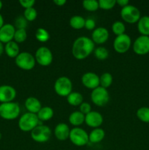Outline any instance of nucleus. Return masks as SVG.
<instances>
[{"label": "nucleus", "mask_w": 149, "mask_h": 150, "mask_svg": "<svg viewBox=\"0 0 149 150\" xmlns=\"http://www.w3.org/2000/svg\"><path fill=\"white\" fill-rule=\"evenodd\" d=\"M112 83V76L110 73H104L99 77V83L102 87L107 88L110 87Z\"/></svg>", "instance_id": "cd10ccee"}, {"label": "nucleus", "mask_w": 149, "mask_h": 150, "mask_svg": "<svg viewBox=\"0 0 149 150\" xmlns=\"http://www.w3.org/2000/svg\"><path fill=\"white\" fill-rule=\"evenodd\" d=\"M32 140L37 143H45L51 137V130L50 127L44 125H39L31 131Z\"/></svg>", "instance_id": "6e6552de"}, {"label": "nucleus", "mask_w": 149, "mask_h": 150, "mask_svg": "<svg viewBox=\"0 0 149 150\" xmlns=\"http://www.w3.org/2000/svg\"><path fill=\"white\" fill-rule=\"evenodd\" d=\"M85 123L89 127L97 128L103 123V117L98 111H91L85 116Z\"/></svg>", "instance_id": "dca6fc26"}, {"label": "nucleus", "mask_w": 149, "mask_h": 150, "mask_svg": "<svg viewBox=\"0 0 149 150\" xmlns=\"http://www.w3.org/2000/svg\"><path fill=\"white\" fill-rule=\"evenodd\" d=\"M116 4H118L120 7H124L129 4L128 0H116Z\"/></svg>", "instance_id": "ea45409f"}, {"label": "nucleus", "mask_w": 149, "mask_h": 150, "mask_svg": "<svg viewBox=\"0 0 149 150\" xmlns=\"http://www.w3.org/2000/svg\"><path fill=\"white\" fill-rule=\"evenodd\" d=\"M1 138H2V134H1V133H0V140L1 139Z\"/></svg>", "instance_id": "a18cd8bd"}, {"label": "nucleus", "mask_w": 149, "mask_h": 150, "mask_svg": "<svg viewBox=\"0 0 149 150\" xmlns=\"http://www.w3.org/2000/svg\"><path fill=\"white\" fill-rule=\"evenodd\" d=\"M2 6H3V4H2V1L0 0V10H1V8H2Z\"/></svg>", "instance_id": "c03bdc74"}, {"label": "nucleus", "mask_w": 149, "mask_h": 150, "mask_svg": "<svg viewBox=\"0 0 149 150\" xmlns=\"http://www.w3.org/2000/svg\"><path fill=\"white\" fill-rule=\"evenodd\" d=\"M94 56L97 59L105 60L109 57V51L105 47H98L94 50Z\"/></svg>", "instance_id": "2f4dec72"}, {"label": "nucleus", "mask_w": 149, "mask_h": 150, "mask_svg": "<svg viewBox=\"0 0 149 150\" xmlns=\"http://www.w3.org/2000/svg\"><path fill=\"white\" fill-rule=\"evenodd\" d=\"M35 38L39 42H46L51 38L50 34L45 29L42 27H39L37 29L35 32Z\"/></svg>", "instance_id": "bb28decb"}, {"label": "nucleus", "mask_w": 149, "mask_h": 150, "mask_svg": "<svg viewBox=\"0 0 149 150\" xmlns=\"http://www.w3.org/2000/svg\"><path fill=\"white\" fill-rule=\"evenodd\" d=\"M83 7L88 11H96L99 8V2L96 0H84L83 1Z\"/></svg>", "instance_id": "473e14b6"}, {"label": "nucleus", "mask_w": 149, "mask_h": 150, "mask_svg": "<svg viewBox=\"0 0 149 150\" xmlns=\"http://www.w3.org/2000/svg\"><path fill=\"white\" fill-rule=\"evenodd\" d=\"M15 28L11 23H4L0 28V41L3 43H7L14 38Z\"/></svg>", "instance_id": "2eb2a0df"}, {"label": "nucleus", "mask_w": 149, "mask_h": 150, "mask_svg": "<svg viewBox=\"0 0 149 150\" xmlns=\"http://www.w3.org/2000/svg\"><path fill=\"white\" fill-rule=\"evenodd\" d=\"M67 100L69 104L73 106L80 105L83 103V97L80 92H72L67 97Z\"/></svg>", "instance_id": "393cba45"}, {"label": "nucleus", "mask_w": 149, "mask_h": 150, "mask_svg": "<svg viewBox=\"0 0 149 150\" xmlns=\"http://www.w3.org/2000/svg\"><path fill=\"white\" fill-rule=\"evenodd\" d=\"M70 142L77 146H83L89 142V134L87 132L80 127H74L70 130Z\"/></svg>", "instance_id": "0eeeda50"}, {"label": "nucleus", "mask_w": 149, "mask_h": 150, "mask_svg": "<svg viewBox=\"0 0 149 150\" xmlns=\"http://www.w3.org/2000/svg\"><path fill=\"white\" fill-rule=\"evenodd\" d=\"M121 16L123 20L128 23H137L141 17L139 9L131 4L122 7L121 10Z\"/></svg>", "instance_id": "1a4fd4ad"}, {"label": "nucleus", "mask_w": 149, "mask_h": 150, "mask_svg": "<svg viewBox=\"0 0 149 150\" xmlns=\"http://www.w3.org/2000/svg\"><path fill=\"white\" fill-rule=\"evenodd\" d=\"M16 90L10 85H1L0 86V103L13 102L15 98Z\"/></svg>", "instance_id": "ddd939ff"}, {"label": "nucleus", "mask_w": 149, "mask_h": 150, "mask_svg": "<svg viewBox=\"0 0 149 150\" xmlns=\"http://www.w3.org/2000/svg\"><path fill=\"white\" fill-rule=\"evenodd\" d=\"M105 136V132L103 129L94 128L89 134V140L92 144H98L102 142Z\"/></svg>", "instance_id": "aec40b11"}, {"label": "nucleus", "mask_w": 149, "mask_h": 150, "mask_svg": "<svg viewBox=\"0 0 149 150\" xmlns=\"http://www.w3.org/2000/svg\"><path fill=\"white\" fill-rule=\"evenodd\" d=\"M125 30L126 26L122 21H115L112 23V31L115 35H117V36L123 35V34H125Z\"/></svg>", "instance_id": "c756f323"}, {"label": "nucleus", "mask_w": 149, "mask_h": 150, "mask_svg": "<svg viewBox=\"0 0 149 150\" xmlns=\"http://www.w3.org/2000/svg\"><path fill=\"white\" fill-rule=\"evenodd\" d=\"M80 111L86 116L91 111V106L89 103L83 102L80 105Z\"/></svg>", "instance_id": "e433bc0d"}, {"label": "nucleus", "mask_w": 149, "mask_h": 150, "mask_svg": "<svg viewBox=\"0 0 149 150\" xmlns=\"http://www.w3.org/2000/svg\"><path fill=\"white\" fill-rule=\"evenodd\" d=\"M23 17L26 19L27 21H33L37 17V12L34 7L25 9L23 12Z\"/></svg>", "instance_id": "72a5a7b5"}, {"label": "nucleus", "mask_w": 149, "mask_h": 150, "mask_svg": "<svg viewBox=\"0 0 149 150\" xmlns=\"http://www.w3.org/2000/svg\"><path fill=\"white\" fill-rule=\"evenodd\" d=\"M137 29L142 35L149 36V16H144L140 17L137 22Z\"/></svg>", "instance_id": "4be33fe9"}, {"label": "nucleus", "mask_w": 149, "mask_h": 150, "mask_svg": "<svg viewBox=\"0 0 149 150\" xmlns=\"http://www.w3.org/2000/svg\"><path fill=\"white\" fill-rule=\"evenodd\" d=\"M81 81L83 86L90 89H94L99 86V76L92 72H88L84 73L81 78Z\"/></svg>", "instance_id": "4468645a"}, {"label": "nucleus", "mask_w": 149, "mask_h": 150, "mask_svg": "<svg viewBox=\"0 0 149 150\" xmlns=\"http://www.w3.org/2000/svg\"><path fill=\"white\" fill-rule=\"evenodd\" d=\"M25 107L28 112L37 114L42 108L41 103L34 97H29L25 100Z\"/></svg>", "instance_id": "6ab92c4d"}, {"label": "nucleus", "mask_w": 149, "mask_h": 150, "mask_svg": "<svg viewBox=\"0 0 149 150\" xmlns=\"http://www.w3.org/2000/svg\"><path fill=\"white\" fill-rule=\"evenodd\" d=\"M133 51L137 55H145L149 53V36L140 35L133 43Z\"/></svg>", "instance_id": "f8f14e48"}, {"label": "nucleus", "mask_w": 149, "mask_h": 150, "mask_svg": "<svg viewBox=\"0 0 149 150\" xmlns=\"http://www.w3.org/2000/svg\"><path fill=\"white\" fill-rule=\"evenodd\" d=\"M20 5L25 9L30 8V7H33L35 4L34 0H20L19 1Z\"/></svg>", "instance_id": "58836bf2"}, {"label": "nucleus", "mask_w": 149, "mask_h": 150, "mask_svg": "<svg viewBox=\"0 0 149 150\" xmlns=\"http://www.w3.org/2000/svg\"><path fill=\"white\" fill-rule=\"evenodd\" d=\"M27 38V32L24 29H15V32L14 35V41L17 43L23 42Z\"/></svg>", "instance_id": "7c9ffc66"}, {"label": "nucleus", "mask_w": 149, "mask_h": 150, "mask_svg": "<svg viewBox=\"0 0 149 150\" xmlns=\"http://www.w3.org/2000/svg\"><path fill=\"white\" fill-rule=\"evenodd\" d=\"M94 49V42L91 38L82 36L74 41L72 47L73 57L78 60L87 58Z\"/></svg>", "instance_id": "f257e3e1"}, {"label": "nucleus", "mask_w": 149, "mask_h": 150, "mask_svg": "<svg viewBox=\"0 0 149 150\" xmlns=\"http://www.w3.org/2000/svg\"><path fill=\"white\" fill-rule=\"evenodd\" d=\"M69 122L72 125L77 127L85 122V115L80 111H74L70 114Z\"/></svg>", "instance_id": "5701e85b"}, {"label": "nucleus", "mask_w": 149, "mask_h": 150, "mask_svg": "<svg viewBox=\"0 0 149 150\" xmlns=\"http://www.w3.org/2000/svg\"><path fill=\"white\" fill-rule=\"evenodd\" d=\"M137 117L145 123H149V108L148 107H141L136 112Z\"/></svg>", "instance_id": "c85d7f7f"}, {"label": "nucleus", "mask_w": 149, "mask_h": 150, "mask_svg": "<svg viewBox=\"0 0 149 150\" xmlns=\"http://www.w3.org/2000/svg\"><path fill=\"white\" fill-rule=\"evenodd\" d=\"M20 105L18 103L9 102L0 104V117L6 120H13L19 117Z\"/></svg>", "instance_id": "f03ea898"}, {"label": "nucleus", "mask_w": 149, "mask_h": 150, "mask_svg": "<svg viewBox=\"0 0 149 150\" xmlns=\"http://www.w3.org/2000/svg\"><path fill=\"white\" fill-rule=\"evenodd\" d=\"M53 2L54 4H56L57 6L61 7V6H64V4L67 3V1H66V0H54Z\"/></svg>", "instance_id": "a19ab883"}, {"label": "nucleus", "mask_w": 149, "mask_h": 150, "mask_svg": "<svg viewBox=\"0 0 149 150\" xmlns=\"http://www.w3.org/2000/svg\"><path fill=\"white\" fill-rule=\"evenodd\" d=\"M98 2L99 8L103 10H110L116 4V0H99Z\"/></svg>", "instance_id": "f704fd0d"}, {"label": "nucleus", "mask_w": 149, "mask_h": 150, "mask_svg": "<svg viewBox=\"0 0 149 150\" xmlns=\"http://www.w3.org/2000/svg\"><path fill=\"white\" fill-rule=\"evenodd\" d=\"M54 90L59 96L67 97L72 90V83L67 76H61L54 83Z\"/></svg>", "instance_id": "20e7f679"}, {"label": "nucleus", "mask_w": 149, "mask_h": 150, "mask_svg": "<svg viewBox=\"0 0 149 150\" xmlns=\"http://www.w3.org/2000/svg\"><path fill=\"white\" fill-rule=\"evenodd\" d=\"M4 51V45L3 42H1L0 41V56L3 54V52Z\"/></svg>", "instance_id": "79ce46f5"}, {"label": "nucleus", "mask_w": 149, "mask_h": 150, "mask_svg": "<svg viewBox=\"0 0 149 150\" xmlns=\"http://www.w3.org/2000/svg\"><path fill=\"white\" fill-rule=\"evenodd\" d=\"M131 45V38L127 34L116 36L113 41V48L118 54H124L129 51Z\"/></svg>", "instance_id": "9d476101"}, {"label": "nucleus", "mask_w": 149, "mask_h": 150, "mask_svg": "<svg viewBox=\"0 0 149 150\" xmlns=\"http://www.w3.org/2000/svg\"><path fill=\"white\" fill-rule=\"evenodd\" d=\"M86 19L80 16H73L70 19V25L74 29H83L85 26Z\"/></svg>", "instance_id": "a878e982"}, {"label": "nucleus", "mask_w": 149, "mask_h": 150, "mask_svg": "<svg viewBox=\"0 0 149 150\" xmlns=\"http://www.w3.org/2000/svg\"><path fill=\"white\" fill-rule=\"evenodd\" d=\"M84 27L88 30H93L96 27V22L92 18L86 19Z\"/></svg>", "instance_id": "4c0bfd02"}, {"label": "nucleus", "mask_w": 149, "mask_h": 150, "mask_svg": "<svg viewBox=\"0 0 149 150\" xmlns=\"http://www.w3.org/2000/svg\"><path fill=\"white\" fill-rule=\"evenodd\" d=\"M4 24V18H3L2 15L0 13V28Z\"/></svg>", "instance_id": "37998d69"}, {"label": "nucleus", "mask_w": 149, "mask_h": 150, "mask_svg": "<svg viewBox=\"0 0 149 150\" xmlns=\"http://www.w3.org/2000/svg\"><path fill=\"white\" fill-rule=\"evenodd\" d=\"M4 51L9 57L15 58L20 54V48H19L18 44L13 40L7 42L4 45Z\"/></svg>", "instance_id": "412c9836"}, {"label": "nucleus", "mask_w": 149, "mask_h": 150, "mask_svg": "<svg viewBox=\"0 0 149 150\" xmlns=\"http://www.w3.org/2000/svg\"><path fill=\"white\" fill-rule=\"evenodd\" d=\"M53 108L51 107L45 106L41 108L39 112L37 114V116L39 121L45 122L51 120L53 118Z\"/></svg>", "instance_id": "b1692460"}, {"label": "nucleus", "mask_w": 149, "mask_h": 150, "mask_svg": "<svg viewBox=\"0 0 149 150\" xmlns=\"http://www.w3.org/2000/svg\"><path fill=\"white\" fill-rule=\"evenodd\" d=\"M28 21L23 16H18L15 21V28H17V29H26L27 26Z\"/></svg>", "instance_id": "c9c22d12"}, {"label": "nucleus", "mask_w": 149, "mask_h": 150, "mask_svg": "<svg viewBox=\"0 0 149 150\" xmlns=\"http://www.w3.org/2000/svg\"><path fill=\"white\" fill-rule=\"evenodd\" d=\"M39 120L37 116L32 113H25L19 118L18 127L21 131L31 132L39 125Z\"/></svg>", "instance_id": "7ed1b4c3"}, {"label": "nucleus", "mask_w": 149, "mask_h": 150, "mask_svg": "<svg viewBox=\"0 0 149 150\" xmlns=\"http://www.w3.org/2000/svg\"><path fill=\"white\" fill-rule=\"evenodd\" d=\"M91 100L92 103L97 106H105L110 100L109 92L105 88L98 86L92 90L91 93Z\"/></svg>", "instance_id": "39448f33"}, {"label": "nucleus", "mask_w": 149, "mask_h": 150, "mask_svg": "<svg viewBox=\"0 0 149 150\" xmlns=\"http://www.w3.org/2000/svg\"><path fill=\"white\" fill-rule=\"evenodd\" d=\"M70 129L65 123H59L54 129L55 137L59 141H66L70 137Z\"/></svg>", "instance_id": "a211bd4d"}, {"label": "nucleus", "mask_w": 149, "mask_h": 150, "mask_svg": "<svg viewBox=\"0 0 149 150\" xmlns=\"http://www.w3.org/2000/svg\"><path fill=\"white\" fill-rule=\"evenodd\" d=\"M15 62L19 68L24 70H30L33 69L36 63L34 57L31 53L26 51L20 52L15 57Z\"/></svg>", "instance_id": "423d86ee"}, {"label": "nucleus", "mask_w": 149, "mask_h": 150, "mask_svg": "<svg viewBox=\"0 0 149 150\" xmlns=\"http://www.w3.org/2000/svg\"><path fill=\"white\" fill-rule=\"evenodd\" d=\"M34 58L37 62L41 66H49L53 62L52 51L47 47H40L37 50Z\"/></svg>", "instance_id": "9b49d317"}, {"label": "nucleus", "mask_w": 149, "mask_h": 150, "mask_svg": "<svg viewBox=\"0 0 149 150\" xmlns=\"http://www.w3.org/2000/svg\"><path fill=\"white\" fill-rule=\"evenodd\" d=\"M109 38V32L105 27L95 28L93 30L91 35V40L94 43L103 44Z\"/></svg>", "instance_id": "f3484780"}]
</instances>
